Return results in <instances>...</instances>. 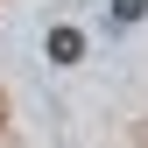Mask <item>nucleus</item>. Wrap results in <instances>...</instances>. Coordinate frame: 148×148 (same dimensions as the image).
I'll list each match as a JSON object with an SVG mask.
<instances>
[{"label": "nucleus", "instance_id": "f257e3e1", "mask_svg": "<svg viewBox=\"0 0 148 148\" xmlns=\"http://www.w3.org/2000/svg\"><path fill=\"white\" fill-rule=\"evenodd\" d=\"M49 57H57V64H78L85 57V35L78 28H49Z\"/></svg>", "mask_w": 148, "mask_h": 148}, {"label": "nucleus", "instance_id": "f03ea898", "mask_svg": "<svg viewBox=\"0 0 148 148\" xmlns=\"http://www.w3.org/2000/svg\"><path fill=\"white\" fill-rule=\"evenodd\" d=\"M113 14H120V21H141V14H148V0H113Z\"/></svg>", "mask_w": 148, "mask_h": 148}]
</instances>
